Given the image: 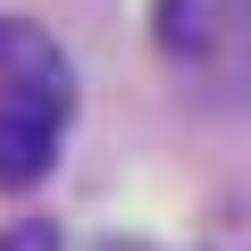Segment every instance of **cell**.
I'll list each match as a JSON object with an SVG mask.
<instances>
[{"label":"cell","mask_w":251,"mask_h":251,"mask_svg":"<svg viewBox=\"0 0 251 251\" xmlns=\"http://www.w3.org/2000/svg\"><path fill=\"white\" fill-rule=\"evenodd\" d=\"M67 109H75L67 50L42 25H25V17H0V193L34 184L59 159Z\"/></svg>","instance_id":"obj_1"},{"label":"cell","mask_w":251,"mask_h":251,"mask_svg":"<svg viewBox=\"0 0 251 251\" xmlns=\"http://www.w3.org/2000/svg\"><path fill=\"white\" fill-rule=\"evenodd\" d=\"M243 25V0H151V34L168 59H218Z\"/></svg>","instance_id":"obj_2"},{"label":"cell","mask_w":251,"mask_h":251,"mask_svg":"<svg viewBox=\"0 0 251 251\" xmlns=\"http://www.w3.org/2000/svg\"><path fill=\"white\" fill-rule=\"evenodd\" d=\"M0 251H50V234L42 226H17V234H0Z\"/></svg>","instance_id":"obj_3"}]
</instances>
